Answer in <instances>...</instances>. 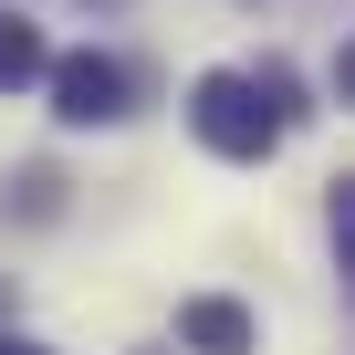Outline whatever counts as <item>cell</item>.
<instances>
[{
  "label": "cell",
  "mask_w": 355,
  "mask_h": 355,
  "mask_svg": "<svg viewBox=\"0 0 355 355\" xmlns=\"http://www.w3.org/2000/svg\"><path fill=\"white\" fill-rule=\"evenodd\" d=\"M334 105H355V42H334Z\"/></svg>",
  "instance_id": "obj_8"
},
{
  "label": "cell",
  "mask_w": 355,
  "mask_h": 355,
  "mask_svg": "<svg viewBox=\"0 0 355 355\" xmlns=\"http://www.w3.org/2000/svg\"><path fill=\"white\" fill-rule=\"evenodd\" d=\"M53 73V42L32 32V21H0V94H21V84H42Z\"/></svg>",
  "instance_id": "obj_4"
},
{
  "label": "cell",
  "mask_w": 355,
  "mask_h": 355,
  "mask_svg": "<svg viewBox=\"0 0 355 355\" xmlns=\"http://www.w3.org/2000/svg\"><path fill=\"white\" fill-rule=\"evenodd\" d=\"M0 355H53V345H21V334H0Z\"/></svg>",
  "instance_id": "obj_9"
},
{
  "label": "cell",
  "mask_w": 355,
  "mask_h": 355,
  "mask_svg": "<svg viewBox=\"0 0 355 355\" xmlns=\"http://www.w3.org/2000/svg\"><path fill=\"white\" fill-rule=\"evenodd\" d=\"M11 209H21V220H53V209H63V178H53V167H21V199H11Z\"/></svg>",
  "instance_id": "obj_7"
},
{
  "label": "cell",
  "mask_w": 355,
  "mask_h": 355,
  "mask_svg": "<svg viewBox=\"0 0 355 355\" xmlns=\"http://www.w3.org/2000/svg\"><path fill=\"white\" fill-rule=\"evenodd\" d=\"M324 230H334V261L355 282V178H334V199H324Z\"/></svg>",
  "instance_id": "obj_6"
},
{
  "label": "cell",
  "mask_w": 355,
  "mask_h": 355,
  "mask_svg": "<svg viewBox=\"0 0 355 355\" xmlns=\"http://www.w3.org/2000/svg\"><path fill=\"white\" fill-rule=\"evenodd\" d=\"M178 345H189V355H251V313L230 293H189V303H178Z\"/></svg>",
  "instance_id": "obj_3"
},
{
  "label": "cell",
  "mask_w": 355,
  "mask_h": 355,
  "mask_svg": "<svg viewBox=\"0 0 355 355\" xmlns=\"http://www.w3.org/2000/svg\"><path fill=\"white\" fill-rule=\"evenodd\" d=\"M251 84H261V105L282 115V136H293V125L313 115V105H303V73H293V63H251Z\"/></svg>",
  "instance_id": "obj_5"
},
{
  "label": "cell",
  "mask_w": 355,
  "mask_h": 355,
  "mask_svg": "<svg viewBox=\"0 0 355 355\" xmlns=\"http://www.w3.org/2000/svg\"><path fill=\"white\" fill-rule=\"evenodd\" d=\"M189 125H199V146L230 157V167H261V157L282 146V115L261 105L251 73H199V84H189Z\"/></svg>",
  "instance_id": "obj_1"
},
{
  "label": "cell",
  "mask_w": 355,
  "mask_h": 355,
  "mask_svg": "<svg viewBox=\"0 0 355 355\" xmlns=\"http://www.w3.org/2000/svg\"><path fill=\"white\" fill-rule=\"evenodd\" d=\"M42 94H53V115L63 125H115L125 115V94H136V73L115 63V53H53V73H42Z\"/></svg>",
  "instance_id": "obj_2"
}]
</instances>
